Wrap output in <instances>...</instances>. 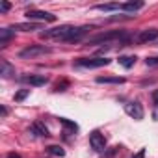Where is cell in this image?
Segmentation results:
<instances>
[{"mask_svg":"<svg viewBox=\"0 0 158 158\" xmlns=\"http://www.w3.org/2000/svg\"><path fill=\"white\" fill-rule=\"evenodd\" d=\"M89 30H93V26H69V24H63V26H58V28H50V30H45L41 32V37L43 39H56V41H63V43H78Z\"/></svg>","mask_w":158,"mask_h":158,"instance_id":"cell-1","label":"cell"},{"mask_svg":"<svg viewBox=\"0 0 158 158\" xmlns=\"http://www.w3.org/2000/svg\"><path fill=\"white\" fill-rule=\"evenodd\" d=\"M115 45L119 43V47H125L130 43V35L125 30H114V32H104V34H97L93 37L88 39V45Z\"/></svg>","mask_w":158,"mask_h":158,"instance_id":"cell-2","label":"cell"},{"mask_svg":"<svg viewBox=\"0 0 158 158\" xmlns=\"http://www.w3.org/2000/svg\"><path fill=\"white\" fill-rule=\"evenodd\" d=\"M52 48L50 47H45V45H30L26 47L24 50L19 52V58L23 60H28V58H37V56H45V54H50Z\"/></svg>","mask_w":158,"mask_h":158,"instance_id":"cell-3","label":"cell"},{"mask_svg":"<svg viewBox=\"0 0 158 158\" xmlns=\"http://www.w3.org/2000/svg\"><path fill=\"white\" fill-rule=\"evenodd\" d=\"M112 60L108 58H78L74 63L78 67H88V69H99V67H106L110 65Z\"/></svg>","mask_w":158,"mask_h":158,"instance_id":"cell-4","label":"cell"},{"mask_svg":"<svg viewBox=\"0 0 158 158\" xmlns=\"http://www.w3.org/2000/svg\"><path fill=\"white\" fill-rule=\"evenodd\" d=\"M89 145H91L97 152H102V151L106 149V138H104V134H101L99 130H93V132L89 134Z\"/></svg>","mask_w":158,"mask_h":158,"instance_id":"cell-5","label":"cell"},{"mask_svg":"<svg viewBox=\"0 0 158 158\" xmlns=\"http://www.w3.org/2000/svg\"><path fill=\"white\" fill-rule=\"evenodd\" d=\"M26 17L34 19V21H45V23H54L56 21V15H52L48 11H41V10H28Z\"/></svg>","mask_w":158,"mask_h":158,"instance_id":"cell-6","label":"cell"},{"mask_svg":"<svg viewBox=\"0 0 158 158\" xmlns=\"http://www.w3.org/2000/svg\"><path fill=\"white\" fill-rule=\"evenodd\" d=\"M125 112H127L132 119H136V121H141V119H143V108H141V104H139L138 101L127 102V104H125Z\"/></svg>","mask_w":158,"mask_h":158,"instance_id":"cell-7","label":"cell"},{"mask_svg":"<svg viewBox=\"0 0 158 158\" xmlns=\"http://www.w3.org/2000/svg\"><path fill=\"white\" fill-rule=\"evenodd\" d=\"M19 80L24 82V84H30V86H45L48 82V78L45 74H24V76L19 78Z\"/></svg>","mask_w":158,"mask_h":158,"instance_id":"cell-8","label":"cell"},{"mask_svg":"<svg viewBox=\"0 0 158 158\" xmlns=\"http://www.w3.org/2000/svg\"><path fill=\"white\" fill-rule=\"evenodd\" d=\"M158 39V30L156 28H147L143 32H139V35L136 37L138 43H151V41H156Z\"/></svg>","mask_w":158,"mask_h":158,"instance_id":"cell-9","label":"cell"},{"mask_svg":"<svg viewBox=\"0 0 158 158\" xmlns=\"http://www.w3.org/2000/svg\"><path fill=\"white\" fill-rule=\"evenodd\" d=\"M11 30H21V32H34V30H41V24L37 23H17L11 26Z\"/></svg>","mask_w":158,"mask_h":158,"instance_id":"cell-10","label":"cell"},{"mask_svg":"<svg viewBox=\"0 0 158 158\" xmlns=\"http://www.w3.org/2000/svg\"><path fill=\"white\" fill-rule=\"evenodd\" d=\"M32 132H34L35 136H41V138H48V136H50V132H48V128L45 127L43 121H35V123L32 125Z\"/></svg>","mask_w":158,"mask_h":158,"instance_id":"cell-11","label":"cell"},{"mask_svg":"<svg viewBox=\"0 0 158 158\" xmlns=\"http://www.w3.org/2000/svg\"><path fill=\"white\" fill-rule=\"evenodd\" d=\"M11 39H13V30L11 28H2L0 30V48H6Z\"/></svg>","mask_w":158,"mask_h":158,"instance_id":"cell-12","label":"cell"},{"mask_svg":"<svg viewBox=\"0 0 158 158\" xmlns=\"http://www.w3.org/2000/svg\"><path fill=\"white\" fill-rule=\"evenodd\" d=\"M97 84H125L123 76H97Z\"/></svg>","mask_w":158,"mask_h":158,"instance_id":"cell-13","label":"cell"},{"mask_svg":"<svg viewBox=\"0 0 158 158\" xmlns=\"http://www.w3.org/2000/svg\"><path fill=\"white\" fill-rule=\"evenodd\" d=\"M141 8H143V2H141V0L121 4V10H123V11H128V13H136V11H138V10H141Z\"/></svg>","mask_w":158,"mask_h":158,"instance_id":"cell-14","label":"cell"},{"mask_svg":"<svg viewBox=\"0 0 158 158\" xmlns=\"http://www.w3.org/2000/svg\"><path fill=\"white\" fill-rule=\"evenodd\" d=\"M0 74H2L4 78H10L11 74H15V67H11L6 60L0 61Z\"/></svg>","mask_w":158,"mask_h":158,"instance_id":"cell-15","label":"cell"},{"mask_svg":"<svg viewBox=\"0 0 158 158\" xmlns=\"http://www.w3.org/2000/svg\"><path fill=\"white\" fill-rule=\"evenodd\" d=\"M60 123H61V127H63L67 132H71V134L78 132V125H76V123H73V121H69V119H65V117H60Z\"/></svg>","mask_w":158,"mask_h":158,"instance_id":"cell-16","label":"cell"},{"mask_svg":"<svg viewBox=\"0 0 158 158\" xmlns=\"http://www.w3.org/2000/svg\"><path fill=\"white\" fill-rule=\"evenodd\" d=\"M117 61H119V65H123L125 69H130V67L136 63V56H119Z\"/></svg>","mask_w":158,"mask_h":158,"instance_id":"cell-17","label":"cell"},{"mask_svg":"<svg viewBox=\"0 0 158 158\" xmlns=\"http://www.w3.org/2000/svg\"><path fill=\"white\" fill-rule=\"evenodd\" d=\"M95 10H99V11H115V10H121V4H97Z\"/></svg>","mask_w":158,"mask_h":158,"instance_id":"cell-18","label":"cell"},{"mask_svg":"<svg viewBox=\"0 0 158 158\" xmlns=\"http://www.w3.org/2000/svg\"><path fill=\"white\" fill-rule=\"evenodd\" d=\"M47 151H48L50 154H54V156H60V158L65 156V151H63L60 145H50V147H47Z\"/></svg>","mask_w":158,"mask_h":158,"instance_id":"cell-19","label":"cell"},{"mask_svg":"<svg viewBox=\"0 0 158 158\" xmlns=\"http://www.w3.org/2000/svg\"><path fill=\"white\" fill-rule=\"evenodd\" d=\"M28 95H30V89H21V91L15 95V101H17V102H21V101H24Z\"/></svg>","mask_w":158,"mask_h":158,"instance_id":"cell-20","label":"cell"},{"mask_svg":"<svg viewBox=\"0 0 158 158\" xmlns=\"http://www.w3.org/2000/svg\"><path fill=\"white\" fill-rule=\"evenodd\" d=\"M145 63H147L149 67H156V65H158V56H151V58H147Z\"/></svg>","mask_w":158,"mask_h":158,"instance_id":"cell-21","label":"cell"},{"mask_svg":"<svg viewBox=\"0 0 158 158\" xmlns=\"http://www.w3.org/2000/svg\"><path fill=\"white\" fill-rule=\"evenodd\" d=\"M10 8H11V4H10V2H2V4H0V10H2L4 13H6V11H10Z\"/></svg>","mask_w":158,"mask_h":158,"instance_id":"cell-22","label":"cell"},{"mask_svg":"<svg viewBox=\"0 0 158 158\" xmlns=\"http://www.w3.org/2000/svg\"><path fill=\"white\" fill-rule=\"evenodd\" d=\"M67 86H69L67 82H61V84H58V86H56V91H65V88H67Z\"/></svg>","mask_w":158,"mask_h":158,"instance_id":"cell-23","label":"cell"},{"mask_svg":"<svg viewBox=\"0 0 158 158\" xmlns=\"http://www.w3.org/2000/svg\"><path fill=\"white\" fill-rule=\"evenodd\" d=\"M152 102H154V106H158V89L152 91Z\"/></svg>","mask_w":158,"mask_h":158,"instance_id":"cell-24","label":"cell"},{"mask_svg":"<svg viewBox=\"0 0 158 158\" xmlns=\"http://www.w3.org/2000/svg\"><path fill=\"white\" fill-rule=\"evenodd\" d=\"M143 156H145V149H139V151H138V154H136V156H132V158H143Z\"/></svg>","mask_w":158,"mask_h":158,"instance_id":"cell-25","label":"cell"},{"mask_svg":"<svg viewBox=\"0 0 158 158\" xmlns=\"http://www.w3.org/2000/svg\"><path fill=\"white\" fill-rule=\"evenodd\" d=\"M6 158H21V154H19V152H8Z\"/></svg>","mask_w":158,"mask_h":158,"instance_id":"cell-26","label":"cell"},{"mask_svg":"<svg viewBox=\"0 0 158 158\" xmlns=\"http://www.w3.org/2000/svg\"><path fill=\"white\" fill-rule=\"evenodd\" d=\"M0 112H2V117H6V115H8V108H6V106L0 108Z\"/></svg>","mask_w":158,"mask_h":158,"instance_id":"cell-27","label":"cell"}]
</instances>
